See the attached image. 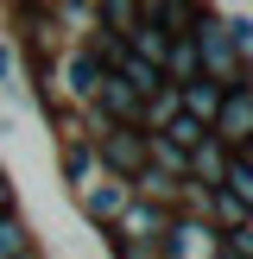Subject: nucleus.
I'll use <instances>...</instances> for the list:
<instances>
[{"label": "nucleus", "mask_w": 253, "mask_h": 259, "mask_svg": "<svg viewBox=\"0 0 253 259\" xmlns=\"http://www.w3.org/2000/svg\"><path fill=\"white\" fill-rule=\"evenodd\" d=\"M215 108H222V89H215V82H190V89H177V114H184L190 126H202V133H209Z\"/></svg>", "instance_id": "0eeeda50"}, {"label": "nucleus", "mask_w": 253, "mask_h": 259, "mask_svg": "<svg viewBox=\"0 0 253 259\" xmlns=\"http://www.w3.org/2000/svg\"><path fill=\"white\" fill-rule=\"evenodd\" d=\"M209 139L228 152V158H247L253 152V89H228L222 108L209 120Z\"/></svg>", "instance_id": "20e7f679"}, {"label": "nucleus", "mask_w": 253, "mask_h": 259, "mask_svg": "<svg viewBox=\"0 0 253 259\" xmlns=\"http://www.w3.org/2000/svg\"><path fill=\"white\" fill-rule=\"evenodd\" d=\"M0 95H19V57L7 38H0Z\"/></svg>", "instance_id": "ddd939ff"}, {"label": "nucleus", "mask_w": 253, "mask_h": 259, "mask_svg": "<svg viewBox=\"0 0 253 259\" xmlns=\"http://www.w3.org/2000/svg\"><path fill=\"white\" fill-rule=\"evenodd\" d=\"M196 70H202V82H215L228 95V89H253V63H240V51H234V38H228V19H222V7H202V25H196Z\"/></svg>", "instance_id": "f257e3e1"}, {"label": "nucleus", "mask_w": 253, "mask_h": 259, "mask_svg": "<svg viewBox=\"0 0 253 259\" xmlns=\"http://www.w3.org/2000/svg\"><path fill=\"white\" fill-rule=\"evenodd\" d=\"M0 215H19V177L0 164Z\"/></svg>", "instance_id": "4468645a"}, {"label": "nucleus", "mask_w": 253, "mask_h": 259, "mask_svg": "<svg viewBox=\"0 0 253 259\" xmlns=\"http://www.w3.org/2000/svg\"><path fill=\"white\" fill-rule=\"evenodd\" d=\"M45 126H51V139H57V146H82V139H89V114H76V108H57Z\"/></svg>", "instance_id": "9b49d317"}, {"label": "nucleus", "mask_w": 253, "mask_h": 259, "mask_svg": "<svg viewBox=\"0 0 253 259\" xmlns=\"http://www.w3.org/2000/svg\"><path fill=\"white\" fill-rule=\"evenodd\" d=\"M164 228H171V209H152V202L133 196V202H126V215L108 228V240H120V247H158ZM95 240H101V234H95Z\"/></svg>", "instance_id": "39448f33"}, {"label": "nucleus", "mask_w": 253, "mask_h": 259, "mask_svg": "<svg viewBox=\"0 0 253 259\" xmlns=\"http://www.w3.org/2000/svg\"><path fill=\"white\" fill-rule=\"evenodd\" d=\"M57 177H63V190H70V196H76V190H82V184H95V152H89V139H82V146H57Z\"/></svg>", "instance_id": "6e6552de"}, {"label": "nucleus", "mask_w": 253, "mask_h": 259, "mask_svg": "<svg viewBox=\"0 0 253 259\" xmlns=\"http://www.w3.org/2000/svg\"><path fill=\"white\" fill-rule=\"evenodd\" d=\"M0 259H45L32 222H25V209H19V215H0Z\"/></svg>", "instance_id": "423d86ee"}, {"label": "nucleus", "mask_w": 253, "mask_h": 259, "mask_svg": "<svg viewBox=\"0 0 253 259\" xmlns=\"http://www.w3.org/2000/svg\"><path fill=\"white\" fill-rule=\"evenodd\" d=\"M101 247H108V259H164L158 247H120V240H108V234H101Z\"/></svg>", "instance_id": "2eb2a0df"}, {"label": "nucleus", "mask_w": 253, "mask_h": 259, "mask_svg": "<svg viewBox=\"0 0 253 259\" xmlns=\"http://www.w3.org/2000/svg\"><path fill=\"white\" fill-rule=\"evenodd\" d=\"M70 202H76V215H82L89 234H108V228L126 215V202H133V184H120V177H95V184H82Z\"/></svg>", "instance_id": "7ed1b4c3"}, {"label": "nucleus", "mask_w": 253, "mask_h": 259, "mask_svg": "<svg viewBox=\"0 0 253 259\" xmlns=\"http://www.w3.org/2000/svg\"><path fill=\"white\" fill-rule=\"evenodd\" d=\"M171 120H177V89H158L139 101V133H164Z\"/></svg>", "instance_id": "9d476101"}, {"label": "nucleus", "mask_w": 253, "mask_h": 259, "mask_svg": "<svg viewBox=\"0 0 253 259\" xmlns=\"http://www.w3.org/2000/svg\"><path fill=\"white\" fill-rule=\"evenodd\" d=\"M89 152H95V171L120 177V184H133L146 171V133L139 126H89Z\"/></svg>", "instance_id": "f03ea898"}, {"label": "nucleus", "mask_w": 253, "mask_h": 259, "mask_svg": "<svg viewBox=\"0 0 253 259\" xmlns=\"http://www.w3.org/2000/svg\"><path fill=\"white\" fill-rule=\"evenodd\" d=\"M222 190H228L234 202H247V209H253V152H247V158H228V177H222Z\"/></svg>", "instance_id": "f8f14e48"}, {"label": "nucleus", "mask_w": 253, "mask_h": 259, "mask_svg": "<svg viewBox=\"0 0 253 259\" xmlns=\"http://www.w3.org/2000/svg\"><path fill=\"white\" fill-rule=\"evenodd\" d=\"M133 25H139V0H95V32H108V38H133Z\"/></svg>", "instance_id": "1a4fd4ad"}]
</instances>
